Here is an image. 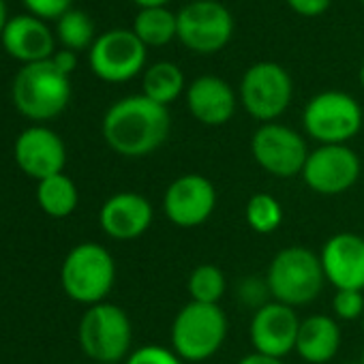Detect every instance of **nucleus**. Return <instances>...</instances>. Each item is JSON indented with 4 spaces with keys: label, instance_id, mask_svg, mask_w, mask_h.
<instances>
[{
    "label": "nucleus",
    "instance_id": "nucleus-18",
    "mask_svg": "<svg viewBox=\"0 0 364 364\" xmlns=\"http://www.w3.org/2000/svg\"><path fill=\"white\" fill-rule=\"evenodd\" d=\"M187 107L191 116L206 127H221L236 112L232 86L217 75H200L187 88Z\"/></svg>",
    "mask_w": 364,
    "mask_h": 364
},
{
    "label": "nucleus",
    "instance_id": "nucleus-39",
    "mask_svg": "<svg viewBox=\"0 0 364 364\" xmlns=\"http://www.w3.org/2000/svg\"><path fill=\"white\" fill-rule=\"evenodd\" d=\"M95 364H105V362H95Z\"/></svg>",
    "mask_w": 364,
    "mask_h": 364
},
{
    "label": "nucleus",
    "instance_id": "nucleus-5",
    "mask_svg": "<svg viewBox=\"0 0 364 364\" xmlns=\"http://www.w3.org/2000/svg\"><path fill=\"white\" fill-rule=\"evenodd\" d=\"M63 289L82 304H99L112 291L116 264L112 253L97 242H82L69 251L60 270Z\"/></svg>",
    "mask_w": 364,
    "mask_h": 364
},
{
    "label": "nucleus",
    "instance_id": "nucleus-38",
    "mask_svg": "<svg viewBox=\"0 0 364 364\" xmlns=\"http://www.w3.org/2000/svg\"><path fill=\"white\" fill-rule=\"evenodd\" d=\"M362 328H364V315H362Z\"/></svg>",
    "mask_w": 364,
    "mask_h": 364
},
{
    "label": "nucleus",
    "instance_id": "nucleus-9",
    "mask_svg": "<svg viewBox=\"0 0 364 364\" xmlns=\"http://www.w3.org/2000/svg\"><path fill=\"white\" fill-rule=\"evenodd\" d=\"M294 82L277 63H255L240 82L242 107L259 122H274L291 103Z\"/></svg>",
    "mask_w": 364,
    "mask_h": 364
},
{
    "label": "nucleus",
    "instance_id": "nucleus-35",
    "mask_svg": "<svg viewBox=\"0 0 364 364\" xmlns=\"http://www.w3.org/2000/svg\"><path fill=\"white\" fill-rule=\"evenodd\" d=\"M7 22H9V18H7V5H5V0H0V35H3Z\"/></svg>",
    "mask_w": 364,
    "mask_h": 364
},
{
    "label": "nucleus",
    "instance_id": "nucleus-4",
    "mask_svg": "<svg viewBox=\"0 0 364 364\" xmlns=\"http://www.w3.org/2000/svg\"><path fill=\"white\" fill-rule=\"evenodd\" d=\"M14 103L18 112L31 120H50L65 112L71 99L69 75L50 60L31 63L20 69L14 80Z\"/></svg>",
    "mask_w": 364,
    "mask_h": 364
},
{
    "label": "nucleus",
    "instance_id": "nucleus-34",
    "mask_svg": "<svg viewBox=\"0 0 364 364\" xmlns=\"http://www.w3.org/2000/svg\"><path fill=\"white\" fill-rule=\"evenodd\" d=\"M133 3L139 9H156V7H165L169 0H133Z\"/></svg>",
    "mask_w": 364,
    "mask_h": 364
},
{
    "label": "nucleus",
    "instance_id": "nucleus-8",
    "mask_svg": "<svg viewBox=\"0 0 364 364\" xmlns=\"http://www.w3.org/2000/svg\"><path fill=\"white\" fill-rule=\"evenodd\" d=\"M178 39L198 54L221 52L234 35V18L217 0H193L178 14Z\"/></svg>",
    "mask_w": 364,
    "mask_h": 364
},
{
    "label": "nucleus",
    "instance_id": "nucleus-29",
    "mask_svg": "<svg viewBox=\"0 0 364 364\" xmlns=\"http://www.w3.org/2000/svg\"><path fill=\"white\" fill-rule=\"evenodd\" d=\"M238 298H240V302H245L247 306H251V309H255V311L262 309L264 304H268L270 287H268L266 277H264V279H257V277L245 279V281L238 285Z\"/></svg>",
    "mask_w": 364,
    "mask_h": 364
},
{
    "label": "nucleus",
    "instance_id": "nucleus-16",
    "mask_svg": "<svg viewBox=\"0 0 364 364\" xmlns=\"http://www.w3.org/2000/svg\"><path fill=\"white\" fill-rule=\"evenodd\" d=\"M326 281L336 289L364 291V238L351 232L334 234L326 240L321 253Z\"/></svg>",
    "mask_w": 364,
    "mask_h": 364
},
{
    "label": "nucleus",
    "instance_id": "nucleus-24",
    "mask_svg": "<svg viewBox=\"0 0 364 364\" xmlns=\"http://www.w3.org/2000/svg\"><path fill=\"white\" fill-rule=\"evenodd\" d=\"M225 287H228L225 274L215 264L198 266L187 281L191 302H202V304H219L221 298L225 296Z\"/></svg>",
    "mask_w": 364,
    "mask_h": 364
},
{
    "label": "nucleus",
    "instance_id": "nucleus-15",
    "mask_svg": "<svg viewBox=\"0 0 364 364\" xmlns=\"http://www.w3.org/2000/svg\"><path fill=\"white\" fill-rule=\"evenodd\" d=\"M16 161L24 173L37 180L63 173L67 148L58 133L48 127H31L16 139Z\"/></svg>",
    "mask_w": 364,
    "mask_h": 364
},
{
    "label": "nucleus",
    "instance_id": "nucleus-32",
    "mask_svg": "<svg viewBox=\"0 0 364 364\" xmlns=\"http://www.w3.org/2000/svg\"><path fill=\"white\" fill-rule=\"evenodd\" d=\"M52 63L56 65L58 71H63L65 75H71L77 67V56L71 50H60L52 56Z\"/></svg>",
    "mask_w": 364,
    "mask_h": 364
},
{
    "label": "nucleus",
    "instance_id": "nucleus-19",
    "mask_svg": "<svg viewBox=\"0 0 364 364\" xmlns=\"http://www.w3.org/2000/svg\"><path fill=\"white\" fill-rule=\"evenodd\" d=\"M3 48L14 58L31 65L54 56V35L43 20L35 16H16L0 35Z\"/></svg>",
    "mask_w": 364,
    "mask_h": 364
},
{
    "label": "nucleus",
    "instance_id": "nucleus-31",
    "mask_svg": "<svg viewBox=\"0 0 364 364\" xmlns=\"http://www.w3.org/2000/svg\"><path fill=\"white\" fill-rule=\"evenodd\" d=\"M289 9L302 18H319L328 11L332 0H285Z\"/></svg>",
    "mask_w": 364,
    "mask_h": 364
},
{
    "label": "nucleus",
    "instance_id": "nucleus-41",
    "mask_svg": "<svg viewBox=\"0 0 364 364\" xmlns=\"http://www.w3.org/2000/svg\"><path fill=\"white\" fill-rule=\"evenodd\" d=\"M358 364H360V362H358Z\"/></svg>",
    "mask_w": 364,
    "mask_h": 364
},
{
    "label": "nucleus",
    "instance_id": "nucleus-7",
    "mask_svg": "<svg viewBox=\"0 0 364 364\" xmlns=\"http://www.w3.org/2000/svg\"><path fill=\"white\" fill-rule=\"evenodd\" d=\"M362 120L364 116L360 103L341 90H326L315 95L302 112L306 135L321 146L347 144L360 133Z\"/></svg>",
    "mask_w": 364,
    "mask_h": 364
},
{
    "label": "nucleus",
    "instance_id": "nucleus-17",
    "mask_svg": "<svg viewBox=\"0 0 364 364\" xmlns=\"http://www.w3.org/2000/svg\"><path fill=\"white\" fill-rule=\"evenodd\" d=\"M154 210L152 204L133 191H122L112 196L99 213L101 230L114 240H135L148 232L152 225Z\"/></svg>",
    "mask_w": 364,
    "mask_h": 364
},
{
    "label": "nucleus",
    "instance_id": "nucleus-30",
    "mask_svg": "<svg viewBox=\"0 0 364 364\" xmlns=\"http://www.w3.org/2000/svg\"><path fill=\"white\" fill-rule=\"evenodd\" d=\"M31 16L39 20H60L69 9L71 0H22Z\"/></svg>",
    "mask_w": 364,
    "mask_h": 364
},
{
    "label": "nucleus",
    "instance_id": "nucleus-1",
    "mask_svg": "<svg viewBox=\"0 0 364 364\" xmlns=\"http://www.w3.org/2000/svg\"><path fill=\"white\" fill-rule=\"evenodd\" d=\"M169 131V109L144 95L116 101L103 116V139L114 152L129 159L159 150L167 141Z\"/></svg>",
    "mask_w": 364,
    "mask_h": 364
},
{
    "label": "nucleus",
    "instance_id": "nucleus-28",
    "mask_svg": "<svg viewBox=\"0 0 364 364\" xmlns=\"http://www.w3.org/2000/svg\"><path fill=\"white\" fill-rule=\"evenodd\" d=\"M127 364H185V362L180 360V355L173 349L148 343L135 349L127 358Z\"/></svg>",
    "mask_w": 364,
    "mask_h": 364
},
{
    "label": "nucleus",
    "instance_id": "nucleus-13",
    "mask_svg": "<svg viewBox=\"0 0 364 364\" xmlns=\"http://www.w3.org/2000/svg\"><path fill=\"white\" fill-rule=\"evenodd\" d=\"M217 208V189L202 173H182L163 196V213L169 223L182 230L204 225Z\"/></svg>",
    "mask_w": 364,
    "mask_h": 364
},
{
    "label": "nucleus",
    "instance_id": "nucleus-20",
    "mask_svg": "<svg viewBox=\"0 0 364 364\" xmlns=\"http://www.w3.org/2000/svg\"><path fill=\"white\" fill-rule=\"evenodd\" d=\"M341 326L328 315H311L300 321L296 353L309 364H326L341 349Z\"/></svg>",
    "mask_w": 364,
    "mask_h": 364
},
{
    "label": "nucleus",
    "instance_id": "nucleus-27",
    "mask_svg": "<svg viewBox=\"0 0 364 364\" xmlns=\"http://www.w3.org/2000/svg\"><path fill=\"white\" fill-rule=\"evenodd\" d=\"M332 311L343 321L362 319L364 315V294L360 289H336L332 298Z\"/></svg>",
    "mask_w": 364,
    "mask_h": 364
},
{
    "label": "nucleus",
    "instance_id": "nucleus-10",
    "mask_svg": "<svg viewBox=\"0 0 364 364\" xmlns=\"http://www.w3.org/2000/svg\"><path fill=\"white\" fill-rule=\"evenodd\" d=\"M251 154L270 176L294 178L304 169L309 146L298 131L279 122H266L251 137Z\"/></svg>",
    "mask_w": 364,
    "mask_h": 364
},
{
    "label": "nucleus",
    "instance_id": "nucleus-33",
    "mask_svg": "<svg viewBox=\"0 0 364 364\" xmlns=\"http://www.w3.org/2000/svg\"><path fill=\"white\" fill-rule=\"evenodd\" d=\"M238 364H285V362H283V360H279V358H270V355H264V353L253 351V353H249V355L240 358V360H238Z\"/></svg>",
    "mask_w": 364,
    "mask_h": 364
},
{
    "label": "nucleus",
    "instance_id": "nucleus-22",
    "mask_svg": "<svg viewBox=\"0 0 364 364\" xmlns=\"http://www.w3.org/2000/svg\"><path fill=\"white\" fill-rule=\"evenodd\" d=\"M141 86H144V97L167 107L171 101H176L185 92V73L173 63L161 60L146 69Z\"/></svg>",
    "mask_w": 364,
    "mask_h": 364
},
{
    "label": "nucleus",
    "instance_id": "nucleus-6",
    "mask_svg": "<svg viewBox=\"0 0 364 364\" xmlns=\"http://www.w3.org/2000/svg\"><path fill=\"white\" fill-rule=\"evenodd\" d=\"M133 341L129 315L112 302L92 304L80 321V345L95 362L116 364L127 358Z\"/></svg>",
    "mask_w": 364,
    "mask_h": 364
},
{
    "label": "nucleus",
    "instance_id": "nucleus-21",
    "mask_svg": "<svg viewBox=\"0 0 364 364\" xmlns=\"http://www.w3.org/2000/svg\"><path fill=\"white\" fill-rule=\"evenodd\" d=\"M77 187L69 176L56 173L46 180H39L37 202L46 215L54 219H65L77 208Z\"/></svg>",
    "mask_w": 364,
    "mask_h": 364
},
{
    "label": "nucleus",
    "instance_id": "nucleus-37",
    "mask_svg": "<svg viewBox=\"0 0 364 364\" xmlns=\"http://www.w3.org/2000/svg\"><path fill=\"white\" fill-rule=\"evenodd\" d=\"M360 364H364V351H362V358H360Z\"/></svg>",
    "mask_w": 364,
    "mask_h": 364
},
{
    "label": "nucleus",
    "instance_id": "nucleus-11",
    "mask_svg": "<svg viewBox=\"0 0 364 364\" xmlns=\"http://www.w3.org/2000/svg\"><path fill=\"white\" fill-rule=\"evenodd\" d=\"M360 173L362 163L355 150L347 144H334L311 150L300 176L317 196H341L355 185Z\"/></svg>",
    "mask_w": 364,
    "mask_h": 364
},
{
    "label": "nucleus",
    "instance_id": "nucleus-36",
    "mask_svg": "<svg viewBox=\"0 0 364 364\" xmlns=\"http://www.w3.org/2000/svg\"><path fill=\"white\" fill-rule=\"evenodd\" d=\"M360 84H362V88H364V65H362V69H360Z\"/></svg>",
    "mask_w": 364,
    "mask_h": 364
},
{
    "label": "nucleus",
    "instance_id": "nucleus-14",
    "mask_svg": "<svg viewBox=\"0 0 364 364\" xmlns=\"http://www.w3.org/2000/svg\"><path fill=\"white\" fill-rule=\"evenodd\" d=\"M298 330L300 319L296 315V309L272 300L253 313L249 336L257 353L283 360L287 353L296 351Z\"/></svg>",
    "mask_w": 364,
    "mask_h": 364
},
{
    "label": "nucleus",
    "instance_id": "nucleus-40",
    "mask_svg": "<svg viewBox=\"0 0 364 364\" xmlns=\"http://www.w3.org/2000/svg\"><path fill=\"white\" fill-rule=\"evenodd\" d=\"M360 3H364V0H360Z\"/></svg>",
    "mask_w": 364,
    "mask_h": 364
},
{
    "label": "nucleus",
    "instance_id": "nucleus-26",
    "mask_svg": "<svg viewBox=\"0 0 364 364\" xmlns=\"http://www.w3.org/2000/svg\"><path fill=\"white\" fill-rule=\"evenodd\" d=\"M56 37L65 46V50L80 52V50L92 48V43H95V24L84 11L69 9L56 24Z\"/></svg>",
    "mask_w": 364,
    "mask_h": 364
},
{
    "label": "nucleus",
    "instance_id": "nucleus-3",
    "mask_svg": "<svg viewBox=\"0 0 364 364\" xmlns=\"http://www.w3.org/2000/svg\"><path fill=\"white\" fill-rule=\"evenodd\" d=\"M171 349L182 362L213 358L228 338V317L219 304L189 302L171 321Z\"/></svg>",
    "mask_w": 364,
    "mask_h": 364
},
{
    "label": "nucleus",
    "instance_id": "nucleus-12",
    "mask_svg": "<svg viewBox=\"0 0 364 364\" xmlns=\"http://www.w3.org/2000/svg\"><path fill=\"white\" fill-rule=\"evenodd\" d=\"M92 73L109 84H122L133 80L146 63V46L133 31H107L95 39L90 54Z\"/></svg>",
    "mask_w": 364,
    "mask_h": 364
},
{
    "label": "nucleus",
    "instance_id": "nucleus-23",
    "mask_svg": "<svg viewBox=\"0 0 364 364\" xmlns=\"http://www.w3.org/2000/svg\"><path fill=\"white\" fill-rule=\"evenodd\" d=\"M133 33L146 48H163L178 37V20L165 7L141 9L133 20Z\"/></svg>",
    "mask_w": 364,
    "mask_h": 364
},
{
    "label": "nucleus",
    "instance_id": "nucleus-25",
    "mask_svg": "<svg viewBox=\"0 0 364 364\" xmlns=\"http://www.w3.org/2000/svg\"><path fill=\"white\" fill-rule=\"evenodd\" d=\"M245 219H247L249 228L255 234L268 236V234H272V232H277L281 228V223H283V206L270 193H255L247 202Z\"/></svg>",
    "mask_w": 364,
    "mask_h": 364
},
{
    "label": "nucleus",
    "instance_id": "nucleus-2",
    "mask_svg": "<svg viewBox=\"0 0 364 364\" xmlns=\"http://www.w3.org/2000/svg\"><path fill=\"white\" fill-rule=\"evenodd\" d=\"M266 281L277 302L298 309L319 298L326 274L317 253L306 247H287L272 257Z\"/></svg>",
    "mask_w": 364,
    "mask_h": 364
}]
</instances>
